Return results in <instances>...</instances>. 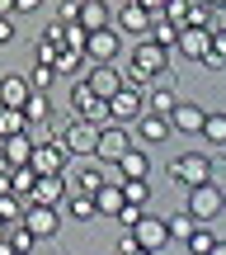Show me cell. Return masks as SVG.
<instances>
[{
  "instance_id": "48",
  "label": "cell",
  "mask_w": 226,
  "mask_h": 255,
  "mask_svg": "<svg viewBox=\"0 0 226 255\" xmlns=\"http://www.w3.org/2000/svg\"><path fill=\"white\" fill-rule=\"evenodd\" d=\"M0 255H14V246H9V237H0Z\"/></svg>"
},
{
  "instance_id": "29",
  "label": "cell",
  "mask_w": 226,
  "mask_h": 255,
  "mask_svg": "<svg viewBox=\"0 0 226 255\" xmlns=\"http://www.w3.org/2000/svg\"><path fill=\"white\" fill-rule=\"evenodd\" d=\"M198 137H203V142H212V146H226V114H208Z\"/></svg>"
},
{
  "instance_id": "37",
  "label": "cell",
  "mask_w": 226,
  "mask_h": 255,
  "mask_svg": "<svg viewBox=\"0 0 226 255\" xmlns=\"http://www.w3.org/2000/svg\"><path fill=\"white\" fill-rule=\"evenodd\" d=\"M52 81H57V66H47V62H38L33 76H28V85H33V90H47Z\"/></svg>"
},
{
  "instance_id": "55",
  "label": "cell",
  "mask_w": 226,
  "mask_h": 255,
  "mask_svg": "<svg viewBox=\"0 0 226 255\" xmlns=\"http://www.w3.org/2000/svg\"><path fill=\"white\" fill-rule=\"evenodd\" d=\"M113 255H118V251H113Z\"/></svg>"
},
{
  "instance_id": "53",
  "label": "cell",
  "mask_w": 226,
  "mask_h": 255,
  "mask_svg": "<svg viewBox=\"0 0 226 255\" xmlns=\"http://www.w3.org/2000/svg\"><path fill=\"white\" fill-rule=\"evenodd\" d=\"M132 255H151V251H132Z\"/></svg>"
},
{
  "instance_id": "54",
  "label": "cell",
  "mask_w": 226,
  "mask_h": 255,
  "mask_svg": "<svg viewBox=\"0 0 226 255\" xmlns=\"http://www.w3.org/2000/svg\"><path fill=\"white\" fill-rule=\"evenodd\" d=\"M0 142H5V137H0Z\"/></svg>"
},
{
  "instance_id": "5",
  "label": "cell",
  "mask_w": 226,
  "mask_h": 255,
  "mask_svg": "<svg viewBox=\"0 0 226 255\" xmlns=\"http://www.w3.org/2000/svg\"><path fill=\"white\" fill-rule=\"evenodd\" d=\"M118 52H123V33H118L113 24L85 33V57H90V62H118Z\"/></svg>"
},
{
  "instance_id": "18",
  "label": "cell",
  "mask_w": 226,
  "mask_h": 255,
  "mask_svg": "<svg viewBox=\"0 0 226 255\" xmlns=\"http://www.w3.org/2000/svg\"><path fill=\"white\" fill-rule=\"evenodd\" d=\"M57 208H66V218H75V222H94V218H99L94 194H75V189H66V199L57 203Z\"/></svg>"
},
{
  "instance_id": "32",
  "label": "cell",
  "mask_w": 226,
  "mask_h": 255,
  "mask_svg": "<svg viewBox=\"0 0 226 255\" xmlns=\"http://www.w3.org/2000/svg\"><path fill=\"white\" fill-rule=\"evenodd\" d=\"M28 119H24V109H9V104H0V137H14V132H24Z\"/></svg>"
},
{
  "instance_id": "31",
  "label": "cell",
  "mask_w": 226,
  "mask_h": 255,
  "mask_svg": "<svg viewBox=\"0 0 226 255\" xmlns=\"http://www.w3.org/2000/svg\"><path fill=\"white\" fill-rule=\"evenodd\" d=\"M212 246H217V232H212L208 222H198V227L189 232V251H193V255H208Z\"/></svg>"
},
{
  "instance_id": "24",
  "label": "cell",
  "mask_w": 226,
  "mask_h": 255,
  "mask_svg": "<svg viewBox=\"0 0 226 255\" xmlns=\"http://www.w3.org/2000/svg\"><path fill=\"white\" fill-rule=\"evenodd\" d=\"M33 184H38V170H33V165H9V194L33 199Z\"/></svg>"
},
{
  "instance_id": "49",
  "label": "cell",
  "mask_w": 226,
  "mask_h": 255,
  "mask_svg": "<svg viewBox=\"0 0 226 255\" xmlns=\"http://www.w3.org/2000/svg\"><path fill=\"white\" fill-rule=\"evenodd\" d=\"M208 255H226V241H222V237H217V246H212V251H208Z\"/></svg>"
},
{
  "instance_id": "41",
  "label": "cell",
  "mask_w": 226,
  "mask_h": 255,
  "mask_svg": "<svg viewBox=\"0 0 226 255\" xmlns=\"http://www.w3.org/2000/svg\"><path fill=\"white\" fill-rule=\"evenodd\" d=\"M5 43H14V19L0 14V47H5Z\"/></svg>"
},
{
  "instance_id": "35",
  "label": "cell",
  "mask_w": 226,
  "mask_h": 255,
  "mask_svg": "<svg viewBox=\"0 0 226 255\" xmlns=\"http://www.w3.org/2000/svg\"><path fill=\"white\" fill-rule=\"evenodd\" d=\"M123 199H127V203H142V208H151V180H123Z\"/></svg>"
},
{
  "instance_id": "28",
  "label": "cell",
  "mask_w": 226,
  "mask_h": 255,
  "mask_svg": "<svg viewBox=\"0 0 226 255\" xmlns=\"http://www.w3.org/2000/svg\"><path fill=\"white\" fill-rule=\"evenodd\" d=\"M24 119H28V123H43V119H52V100H47L43 90H33V95L24 100Z\"/></svg>"
},
{
  "instance_id": "14",
  "label": "cell",
  "mask_w": 226,
  "mask_h": 255,
  "mask_svg": "<svg viewBox=\"0 0 226 255\" xmlns=\"http://www.w3.org/2000/svg\"><path fill=\"white\" fill-rule=\"evenodd\" d=\"M203 119H208V114L198 109V104H174L170 109V132H184V137H198L203 132Z\"/></svg>"
},
{
  "instance_id": "23",
  "label": "cell",
  "mask_w": 226,
  "mask_h": 255,
  "mask_svg": "<svg viewBox=\"0 0 226 255\" xmlns=\"http://www.w3.org/2000/svg\"><path fill=\"white\" fill-rule=\"evenodd\" d=\"M94 208H99L104 218H113V213L123 208V184H113V180H104L99 189H94Z\"/></svg>"
},
{
  "instance_id": "42",
  "label": "cell",
  "mask_w": 226,
  "mask_h": 255,
  "mask_svg": "<svg viewBox=\"0 0 226 255\" xmlns=\"http://www.w3.org/2000/svg\"><path fill=\"white\" fill-rule=\"evenodd\" d=\"M57 52H62V47H52V43H38V62H47V66H52V62H57Z\"/></svg>"
},
{
  "instance_id": "2",
  "label": "cell",
  "mask_w": 226,
  "mask_h": 255,
  "mask_svg": "<svg viewBox=\"0 0 226 255\" xmlns=\"http://www.w3.org/2000/svg\"><path fill=\"white\" fill-rule=\"evenodd\" d=\"M212 156H203V151H184V156H174L170 161V180L179 184V189H193V184H203V180H212Z\"/></svg>"
},
{
  "instance_id": "27",
  "label": "cell",
  "mask_w": 226,
  "mask_h": 255,
  "mask_svg": "<svg viewBox=\"0 0 226 255\" xmlns=\"http://www.w3.org/2000/svg\"><path fill=\"white\" fill-rule=\"evenodd\" d=\"M198 227V222H193V213L189 208H179V213H170V218H165V232H170V241H189V232Z\"/></svg>"
},
{
  "instance_id": "51",
  "label": "cell",
  "mask_w": 226,
  "mask_h": 255,
  "mask_svg": "<svg viewBox=\"0 0 226 255\" xmlns=\"http://www.w3.org/2000/svg\"><path fill=\"white\" fill-rule=\"evenodd\" d=\"M0 237H9V222H5V218H0Z\"/></svg>"
},
{
  "instance_id": "26",
  "label": "cell",
  "mask_w": 226,
  "mask_h": 255,
  "mask_svg": "<svg viewBox=\"0 0 226 255\" xmlns=\"http://www.w3.org/2000/svg\"><path fill=\"white\" fill-rule=\"evenodd\" d=\"M146 38H151V43H160V47H170V52H174V43H179V24H170L165 14H155V19H151V33H146Z\"/></svg>"
},
{
  "instance_id": "30",
  "label": "cell",
  "mask_w": 226,
  "mask_h": 255,
  "mask_svg": "<svg viewBox=\"0 0 226 255\" xmlns=\"http://www.w3.org/2000/svg\"><path fill=\"white\" fill-rule=\"evenodd\" d=\"M52 66H57V76H75V71L85 66V52H80V47H62Z\"/></svg>"
},
{
  "instance_id": "50",
  "label": "cell",
  "mask_w": 226,
  "mask_h": 255,
  "mask_svg": "<svg viewBox=\"0 0 226 255\" xmlns=\"http://www.w3.org/2000/svg\"><path fill=\"white\" fill-rule=\"evenodd\" d=\"M0 14H14V0H0Z\"/></svg>"
},
{
  "instance_id": "11",
  "label": "cell",
  "mask_w": 226,
  "mask_h": 255,
  "mask_svg": "<svg viewBox=\"0 0 226 255\" xmlns=\"http://www.w3.org/2000/svg\"><path fill=\"white\" fill-rule=\"evenodd\" d=\"M151 9H142V5H137V0H127V5L123 9H118V19H113V28H118V33H137V38H146V33H151Z\"/></svg>"
},
{
  "instance_id": "39",
  "label": "cell",
  "mask_w": 226,
  "mask_h": 255,
  "mask_svg": "<svg viewBox=\"0 0 226 255\" xmlns=\"http://www.w3.org/2000/svg\"><path fill=\"white\" fill-rule=\"evenodd\" d=\"M43 43H52V47H62V19H52V24L43 28Z\"/></svg>"
},
{
  "instance_id": "45",
  "label": "cell",
  "mask_w": 226,
  "mask_h": 255,
  "mask_svg": "<svg viewBox=\"0 0 226 255\" xmlns=\"http://www.w3.org/2000/svg\"><path fill=\"white\" fill-rule=\"evenodd\" d=\"M137 5H142V9H151V14H160V9H165V0H137Z\"/></svg>"
},
{
  "instance_id": "44",
  "label": "cell",
  "mask_w": 226,
  "mask_h": 255,
  "mask_svg": "<svg viewBox=\"0 0 226 255\" xmlns=\"http://www.w3.org/2000/svg\"><path fill=\"white\" fill-rule=\"evenodd\" d=\"M132 251H142V246H137V237H132V232H127V237L118 241V255H132Z\"/></svg>"
},
{
  "instance_id": "9",
  "label": "cell",
  "mask_w": 226,
  "mask_h": 255,
  "mask_svg": "<svg viewBox=\"0 0 226 255\" xmlns=\"http://www.w3.org/2000/svg\"><path fill=\"white\" fill-rule=\"evenodd\" d=\"M127 146H132V137H127V128L109 119V123H104V128H99V142H94V156H99V161H104V165H113V161H118V156H123V151H127Z\"/></svg>"
},
{
  "instance_id": "10",
  "label": "cell",
  "mask_w": 226,
  "mask_h": 255,
  "mask_svg": "<svg viewBox=\"0 0 226 255\" xmlns=\"http://www.w3.org/2000/svg\"><path fill=\"white\" fill-rule=\"evenodd\" d=\"M85 85H90L99 100H109V95H118L127 81H123V71H118L113 62H94V66H90V76H85Z\"/></svg>"
},
{
  "instance_id": "13",
  "label": "cell",
  "mask_w": 226,
  "mask_h": 255,
  "mask_svg": "<svg viewBox=\"0 0 226 255\" xmlns=\"http://www.w3.org/2000/svg\"><path fill=\"white\" fill-rule=\"evenodd\" d=\"M132 123H137V137H142L146 146H160L165 137H170V119H165V114H151V109H142Z\"/></svg>"
},
{
  "instance_id": "36",
  "label": "cell",
  "mask_w": 226,
  "mask_h": 255,
  "mask_svg": "<svg viewBox=\"0 0 226 255\" xmlns=\"http://www.w3.org/2000/svg\"><path fill=\"white\" fill-rule=\"evenodd\" d=\"M9 246H14V251H33V246H38V237L24 227V222H14V227H9Z\"/></svg>"
},
{
  "instance_id": "21",
  "label": "cell",
  "mask_w": 226,
  "mask_h": 255,
  "mask_svg": "<svg viewBox=\"0 0 226 255\" xmlns=\"http://www.w3.org/2000/svg\"><path fill=\"white\" fill-rule=\"evenodd\" d=\"M142 100L151 104V114H165V119H170V109L179 104V95L165 90V85H151V81H146V85H142Z\"/></svg>"
},
{
  "instance_id": "34",
  "label": "cell",
  "mask_w": 226,
  "mask_h": 255,
  "mask_svg": "<svg viewBox=\"0 0 226 255\" xmlns=\"http://www.w3.org/2000/svg\"><path fill=\"white\" fill-rule=\"evenodd\" d=\"M212 14H217V9H208L203 0H189V14H184V28H212Z\"/></svg>"
},
{
  "instance_id": "1",
  "label": "cell",
  "mask_w": 226,
  "mask_h": 255,
  "mask_svg": "<svg viewBox=\"0 0 226 255\" xmlns=\"http://www.w3.org/2000/svg\"><path fill=\"white\" fill-rule=\"evenodd\" d=\"M165 66H170V47L151 43V38H142V43L132 47V57H127V76L132 81H155V76H165Z\"/></svg>"
},
{
  "instance_id": "12",
  "label": "cell",
  "mask_w": 226,
  "mask_h": 255,
  "mask_svg": "<svg viewBox=\"0 0 226 255\" xmlns=\"http://www.w3.org/2000/svg\"><path fill=\"white\" fill-rule=\"evenodd\" d=\"M66 161H71V156L62 151V142H43V146H33V156H28V165H33L38 175H62Z\"/></svg>"
},
{
  "instance_id": "47",
  "label": "cell",
  "mask_w": 226,
  "mask_h": 255,
  "mask_svg": "<svg viewBox=\"0 0 226 255\" xmlns=\"http://www.w3.org/2000/svg\"><path fill=\"white\" fill-rule=\"evenodd\" d=\"M203 5H208V9H217V14H222V9H226V0H203Z\"/></svg>"
},
{
  "instance_id": "3",
  "label": "cell",
  "mask_w": 226,
  "mask_h": 255,
  "mask_svg": "<svg viewBox=\"0 0 226 255\" xmlns=\"http://www.w3.org/2000/svg\"><path fill=\"white\" fill-rule=\"evenodd\" d=\"M57 142H62V151H66V156H75V161H80V156H94L99 123H90V119H80V114H75V119L62 128V137H57Z\"/></svg>"
},
{
  "instance_id": "20",
  "label": "cell",
  "mask_w": 226,
  "mask_h": 255,
  "mask_svg": "<svg viewBox=\"0 0 226 255\" xmlns=\"http://www.w3.org/2000/svg\"><path fill=\"white\" fill-rule=\"evenodd\" d=\"M28 95H33L28 76H5V81H0V104H9V109H24Z\"/></svg>"
},
{
  "instance_id": "19",
  "label": "cell",
  "mask_w": 226,
  "mask_h": 255,
  "mask_svg": "<svg viewBox=\"0 0 226 255\" xmlns=\"http://www.w3.org/2000/svg\"><path fill=\"white\" fill-rule=\"evenodd\" d=\"M66 199V175H38V184H33V203H62Z\"/></svg>"
},
{
  "instance_id": "6",
  "label": "cell",
  "mask_w": 226,
  "mask_h": 255,
  "mask_svg": "<svg viewBox=\"0 0 226 255\" xmlns=\"http://www.w3.org/2000/svg\"><path fill=\"white\" fill-rule=\"evenodd\" d=\"M24 227L33 232L38 241H52L57 227H62V208H52V203H33V199H28V208H24Z\"/></svg>"
},
{
  "instance_id": "46",
  "label": "cell",
  "mask_w": 226,
  "mask_h": 255,
  "mask_svg": "<svg viewBox=\"0 0 226 255\" xmlns=\"http://www.w3.org/2000/svg\"><path fill=\"white\" fill-rule=\"evenodd\" d=\"M0 194H9V170H0Z\"/></svg>"
},
{
  "instance_id": "16",
  "label": "cell",
  "mask_w": 226,
  "mask_h": 255,
  "mask_svg": "<svg viewBox=\"0 0 226 255\" xmlns=\"http://www.w3.org/2000/svg\"><path fill=\"white\" fill-rule=\"evenodd\" d=\"M208 43H212V28H179V43H174V52L189 57V62H203Z\"/></svg>"
},
{
  "instance_id": "8",
  "label": "cell",
  "mask_w": 226,
  "mask_h": 255,
  "mask_svg": "<svg viewBox=\"0 0 226 255\" xmlns=\"http://www.w3.org/2000/svg\"><path fill=\"white\" fill-rule=\"evenodd\" d=\"M132 237H137V246H142V251H151V255H160L165 246H170V232H165V218H151V208H146L142 218H137Z\"/></svg>"
},
{
  "instance_id": "25",
  "label": "cell",
  "mask_w": 226,
  "mask_h": 255,
  "mask_svg": "<svg viewBox=\"0 0 226 255\" xmlns=\"http://www.w3.org/2000/svg\"><path fill=\"white\" fill-rule=\"evenodd\" d=\"M203 66L208 71H226V28H212V43L203 52Z\"/></svg>"
},
{
  "instance_id": "22",
  "label": "cell",
  "mask_w": 226,
  "mask_h": 255,
  "mask_svg": "<svg viewBox=\"0 0 226 255\" xmlns=\"http://www.w3.org/2000/svg\"><path fill=\"white\" fill-rule=\"evenodd\" d=\"M0 156H5L9 165H28V156H33V142H28V132H14L0 142Z\"/></svg>"
},
{
  "instance_id": "33",
  "label": "cell",
  "mask_w": 226,
  "mask_h": 255,
  "mask_svg": "<svg viewBox=\"0 0 226 255\" xmlns=\"http://www.w3.org/2000/svg\"><path fill=\"white\" fill-rule=\"evenodd\" d=\"M24 208H28V199H19V194H0V218L14 227V222H24Z\"/></svg>"
},
{
  "instance_id": "52",
  "label": "cell",
  "mask_w": 226,
  "mask_h": 255,
  "mask_svg": "<svg viewBox=\"0 0 226 255\" xmlns=\"http://www.w3.org/2000/svg\"><path fill=\"white\" fill-rule=\"evenodd\" d=\"M14 255H33V251H14Z\"/></svg>"
},
{
  "instance_id": "43",
  "label": "cell",
  "mask_w": 226,
  "mask_h": 255,
  "mask_svg": "<svg viewBox=\"0 0 226 255\" xmlns=\"http://www.w3.org/2000/svg\"><path fill=\"white\" fill-rule=\"evenodd\" d=\"M43 9V0H14V14H38Z\"/></svg>"
},
{
  "instance_id": "40",
  "label": "cell",
  "mask_w": 226,
  "mask_h": 255,
  "mask_svg": "<svg viewBox=\"0 0 226 255\" xmlns=\"http://www.w3.org/2000/svg\"><path fill=\"white\" fill-rule=\"evenodd\" d=\"M75 9H80V0H62V9H57V19H62V24H75Z\"/></svg>"
},
{
  "instance_id": "38",
  "label": "cell",
  "mask_w": 226,
  "mask_h": 255,
  "mask_svg": "<svg viewBox=\"0 0 226 255\" xmlns=\"http://www.w3.org/2000/svg\"><path fill=\"white\" fill-rule=\"evenodd\" d=\"M142 213H146V208H142V203H127V199H123V208H118V213H113V218H118V222H123V227H127V232H132V227H137V218H142Z\"/></svg>"
},
{
  "instance_id": "17",
  "label": "cell",
  "mask_w": 226,
  "mask_h": 255,
  "mask_svg": "<svg viewBox=\"0 0 226 255\" xmlns=\"http://www.w3.org/2000/svg\"><path fill=\"white\" fill-rule=\"evenodd\" d=\"M75 24L90 33V28H104V24H113V9H109V0H80V9H75Z\"/></svg>"
},
{
  "instance_id": "15",
  "label": "cell",
  "mask_w": 226,
  "mask_h": 255,
  "mask_svg": "<svg viewBox=\"0 0 226 255\" xmlns=\"http://www.w3.org/2000/svg\"><path fill=\"white\" fill-rule=\"evenodd\" d=\"M113 165H118V175H123V180H151V156H146L142 146H127Z\"/></svg>"
},
{
  "instance_id": "7",
  "label": "cell",
  "mask_w": 226,
  "mask_h": 255,
  "mask_svg": "<svg viewBox=\"0 0 226 255\" xmlns=\"http://www.w3.org/2000/svg\"><path fill=\"white\" fill-rule=\"evenodd\" d=\"M142 109H146V100H142V81H127L118 95H109V119H113V123H132Z\"/></svg>"
},
{
  "instance_id": "4",
  "label": "cell",
  "mask_w": 226,
  "mask_h": 255,
  "mask_svg": "<svg viewBox=\"0 0 226 255\" xmlns=\"http://www.w3.org/2000/svg\"><path fill=\"white\" fill-rule=\"evenodd\" d=\"M184 208L193 213V222H212L226 208V194L217 189V180H203V184H193V189H189V203H184Z\"/></svg>"
}]
</instances>
